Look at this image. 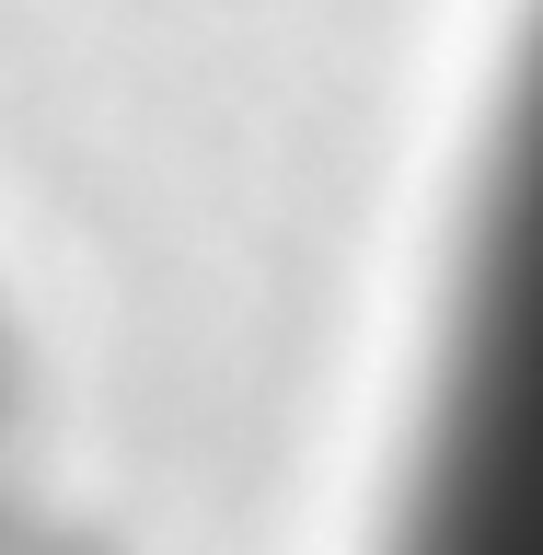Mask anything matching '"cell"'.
Here are the masks:
<instances>
[{
    "mask_svg": "<svg viewBox=\"0 0 543 555\" xmlns=\"http://www.w3.org/2000/svg\"><path fill=\"white\" fill-rule=\"evenodd\" d=\"M393 555H543V0L509 69Z\"/></svg>",
    "mask_w": 543,
    "mask_h": 555,
    "instance_id": "cell-1",
    "label": "cell"
}]
</instances>
